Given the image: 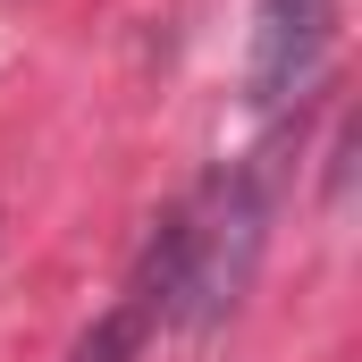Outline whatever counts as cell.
<instances>
[{
    "instance_id": "obj_1",
    "label": "cell",
    "mask_w": 362,
    "mask_h": 362,
    "mask_svg": "<svg viewBox=\"0 0 362 362\" xmlns=\"http://www.w3.org/2000/svg\"><path fill=\"white\" fill-rule=\"evenodd\" d=\"M270 211H278V152H253V160L211 169V177L152 228L127 303H135L144 320L185 329V337H211V329L245 303L253 270H262Z\"/></svg>"
},
{
    "instance_id": "obj_2",
    "label": "cell",
    "mask_w": 362,
    "mask_h": 362,
    "mask_svg": "<svg viewBox=\"0 0 362 362\" xmlns=\"http://www.w3.org/2000/svg\"><path fill=\"white\" fill-rule=\"evenodd\" d=\"M329 25H337V0H262L253 8V101L286 110L303 101L320 59H329Z\"/></svg>"
},
{
    "instance_id": "obj_3",
    "label": "cell",
    "mask_w": 362,
    "mask_h": 362,
    "mask_svg": "<svg viewBox=\"0 0 362 362\" xmlns=\"http://www.w3.org/2000/svg\"><path fill=\"white\" fill-rule=\"evenodd\" d=\"M144 329H152V320H144L135 303H118V312H101V320H93L85 337H76V354H68V362H135Z\"/></svg>"
}]
</instances>
